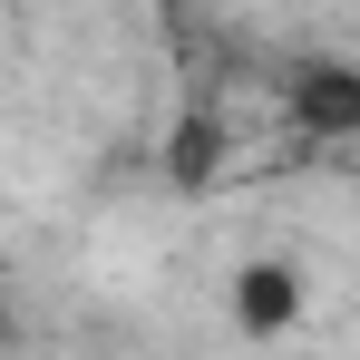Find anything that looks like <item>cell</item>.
Here are the masks:
<instances>
[{
    "label": "cell",
    "instance_id": "6da1fadb",
    "mask_svg": "<svg viewBox=\"0 0 360 360\" xmlns=\"http://www.w3.org/2000/svg\"><path fill=\"white\" fill-rule=\"evenodd\" d=\"M224 311H234L243 341H283L302 321V273L273 263V253H253V263H234V283H224Z\"/></svg>",
    "mask_w": 360,
    "mask_h": 360
},
{
    "label": "cell",
    "instance_id": "7a4b0ae2",
    "mask_svg": "<svg viewBox=\"0 0 360 360\" xmlns=\"http://www.w3.org/2000/svg\"><path fill=\"white\" fill-rule=\"evenodd\" d=\"M283 108H292L302 136H360V68L351 59H302Z\"/></svg>",
    "mask_w": 360,
    "mask_h": 360
},
{
    "label": "cell",
    "instance_id": "3957f363",
    "mask_svg": "<svg viewBox=\"0 0 360 360\" xmlns=\"http://www.w3.org/2000/svg\"><path fill=\"white\" fill-rule=\"evenodd\" d=\"M214 156H224V127H214V108H195V117L176 127V185H205Z\"/></svg>",
    "mask_w": 360,
    "mask_h": 360
}]
</instances>
